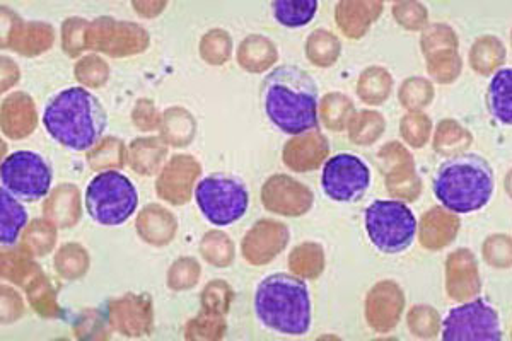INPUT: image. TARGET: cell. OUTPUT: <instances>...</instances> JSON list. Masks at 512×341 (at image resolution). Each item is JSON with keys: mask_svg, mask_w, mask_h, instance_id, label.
I'll return each mask as SVG.
<instances>
[{"mask_svg": "<svg viewBox=\"0 0 512 341\" xmlns=\"http://www.w3.org/2000/svg\"><path fill=\"white\" fill-rule=\"evenodd\" d=\"M371 185V169L361 157L337 154L326 161L321 186L333 202L350 203L361 200Z\"/></svg>", "mask_w": 512, "mask_h": 341, "instance_id": "10", "label": "cell"}, {"mask_svg": "<svg viewBox=\"0 0 512 341\" xmlns=\"http://www.w3.org/2000/svg\"><path fill=\"white\" fill-rule=\"evenodd\" d=\"M255 313L268 330L280 335H306L313 318L308 285L287 273L268 275L256 287Z\"/></svg>", "mask_w": 512, "mask_h": 341, "instance_id": "3", "label": "cell"}, {"mask_svg": "<svg viewBox=\"0 0 512 341\" xmlns=\"http://www.w3.org/2000/svg\"><path fill=\"white\" fill-rule=\"evenodd\" d=\"M444 341L502 340L499 314L489 302L478 299L454 307L443 321Z\"/></svg>", "mask_w": 512, "mask_h": 341, "instance_id": "9", "label": "cell"}, {"mask_svg": "<svg viewBox=\"0 0 512 341\" xmlns=\"http://www.w3.org/2000/svg\"><path fill=\"white\" fill-rule=\"evenodd\" d=\"M0 181L2 188L21 202H38L52 188V166L36 152H14L2 162Z\"/></svg>", "mask_w": 512, "mask_h": 341, "instance_id": "8", "label": "cell"}, {"mask_svg": "<svg viewBox=\"0 0 512 341\" xmlns=\"http://www.w3.org/2000/svg\"><path fill=\"white\" fill-rule=\"evenodd\" d=\"M494 171L478 154H461L444 162L434 178V195L454 214L483 209L494 195Z\"/></svg>", "mask_w": 512, "mask_h": 341, "instance_id": "4", "label": "cell"}, {"mask_svg": "<svg viewBox=\"0 0 512 341\" xmlns=\"http://www.w3.org/2000/svg\"><path fill=\"white\" fill-rule=\"evenodd\" d=\"M489 106L492 115L502 125L512 122V70L501 69L490 81Z\"/></svg>", "mask_w": 512, "mask_h": 341, "instance_id": "12", "label": "cell"}, {"mask_svg": "<svg viewBox=\"0 0 512 341\" xmlns=\"http://www.w3.org/2000/svg\"><path fill=\"white\" fill-rule=\"evenodd\" d=\"M43 125L55 142L70 151L84 152L101 140L108 127V116L99 99L88 89L69 87L48 101Z\"/></svg>", "mask_w": 512, "mask_h": 341, "instance_id": "2", "label": "cell"}, {"mask_svg": "<svg viewBox=\"0 0 512 341\" xmlns=\"http://www.w3.org/2000/svg\"><path fill=\"white\" fill-rule=\"evenodd\" d=\"M28 224V210L21 200L12 197L9 191L0 190V241L4 246H12Z\"/></svg>", "mask_w": 512, "mask_h": 341, "instance_id": "11", "label": "cell"}, {"mask_svg": "<svg viewBox=\"0 0 512 341\" xmlns=\"http://www.w3.org/2000/svg\"><path fill=\"white\" fill-rule=\"evenodd\" d=\"M268 120L289 135L318 127V86L308 72L294 65L272 70L262 86Z\"/></svg>", "mask_w": 512, "mask_h": 341, "instance_id": "1", "label": "cell"}, {"mask_svg": "<svg viewBox=\"0 0 512 341\" xmlns=\"http://www.w3.org/2000/svg\"><path fill=\"white\" fill-rule=\"evenodd\" d=\"M367 236L384 255H398L414 243L417 219L403 202L378 200L367 207Z\"/></svg>", "mask_w": 512, "mask_h": 341, "instance_id": "6", "label": "cell"}, {"mask_svg": "<svg viewBox=\"0 0 512 341\" xmlns=\"http://www.w3.org/2000/svg\"><path fill=\"white\" fill-rule=\"evenodd\" d=\"M198 209L212 226H231L243 219L250 205L245 183L229 174H210L195 188Z\"/></svg>", "mask_w": 512, "mask_h": 341, "instance_id": "7", "label": "cell"}, {"mask_svg": "<svg viewBox=\"0 0 512 341\" xmlns=\"http://www.w3.org/2000/svg\"><path fill=\"white\" fill-rule=\"evenodd\" d=\"M318 11L316 0H277L274 2V16L282 26L301 28L315 18Z\"/></svg>", "mask_w": 512, "mask_h": 341, "instance_id": "13", "label": "cell"}, {"mask_svg": "<svg viewBox=\"0 0 512 341\" xmlns=\"http://www.w3.org/2000/svg\"><path fill=\"white\" fill-rule=\"evenodd\" d=\"M139 205L134 183L118 171H105L94 176L86 190V209L99 226L125 224Z\"/></svg>", "mask_w": 512, "mask_h": 341, "instance_id": "5", "label": "cell"}]
</instances>
